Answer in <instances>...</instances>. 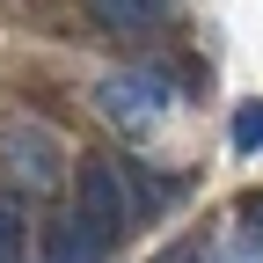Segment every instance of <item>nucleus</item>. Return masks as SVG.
Segmentation results:
<instances>
[{
  "instance_id": "nucleus-1",
  "label": "nucleus",
  "mask_w": 263,
  "mask_h": 263,
  "mask_svg": "<svg viewBox=\"0 0 263 263\" xmlns=\"http://www.w3.org/2000/svg\"><path fill=\"white\" fill-rule=\"evenodd\" d=\"M81 227V234L95 241V249H117L124 241V227H132V190H124V176L110 168V161H81V183H73V212H66Z\"/></svg>"
},
{
  "instance_id": "nucleus-8",
  "label": "nucleus",
  "mask_w": 263,
  "mask_h": 263,
  "mask_svg": "<svg viewBox=\"0 0 263 263\" xmlns=\"http://www.w3.org/2000/svg\"><path fill=\"white\" fill-rule=\"evenodd\" d=\"M234 146L241 154H263V103H241L234 110Z\"/></svg>"
},
{
  "instance_id": "nucleus-4",
  "label": "nucleus",
  "mask_w": 263,
  "mask_h": 263,
  "mask_svg": "<svg viewBox=\"0 0 263 263\" xmlns=\"http://www.w3.org/2000/svg\"><path fill=\"white\" fill-rule=\"evenodd\" d=\"M219 263H263V197L241 205V219H234V234H227Z\"/></svg>"
},
{
  "instance_id": "nucleus-5",
  "label": "nucleus",
  "mask_w": 263,
  "mask_h": 263,
  "mask_svg": "<svg viewBox=\"0 0 263 263\" xmlns=\"http://www.w3.org/2000/svg\"><path fill=\"white\" fill-rule=\"evenodd\" d=\"M88 8H95V22H110V29H154L176 0H88Z\"/></svg>"
},
{
  "instance_id": "nucleus-2",
  "label": "nucleus",
  "mask_w": 263,
  "mask_h": 263,
  "mask_svg": "<svg viewBox=\"0 0 263 263\" xmlns=\"http://www.w3.org/2000/svg\"><path fill=\"white\" fill-rule=\"evenodd\" d=\"M95 103H103L117 124H146V117H161V110L176 103V88H168V73L139 66V73H110L103 88H95Z\"/></svg>"
},
{
  "instance_id": "nucleus-3",
  "label": "nucleus",
  "mask_w": 263,
  "mask_h": 263,
  "mask_svg": "<svg viewBox=\"0 0 263 263\" xmlns=\"http://www.w3.org/2000/svg\"><path fill=\"white\" fill-rule=\"evenodd\" d=\"M0 161H8V176L22 190H51L59 168H66V161H59V139H51L44 124H15L8 139H0Z\"/></svg>"
},
{
  "instance_id": "nucleus-6",
  "label": "nucleus",
  "mask_w": 263,
  "mask_h": 263,
  "mask_svg": "<svg viewBox=\"0 0 263 263\" xmlns=\"http://www.w3.org/2000/svg\"><path fill=\"white\" fill-rule=\"evenodd\" d=\"M37 263H103V249H95L73 219H59L51 234H44V249H37Z\"/></svg>"
},
{
  "instance_id": "nucleus-7",
  "label": "nucleus",
  "mask_w": 263,
  "mask_h": 263,
  "mask_svg": "<svg viewBox=\"0 0 263 263\" xmlns=\"http://www.w3.org/2000/svg\"><path fill=\"white\" fill-rule=\"evenodd\" d=\"M0 263H29V212L8 190H0Z\"/></svg>"
}]
</instances>
